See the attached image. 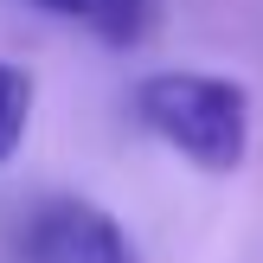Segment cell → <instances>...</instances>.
<instances>
[{
  "mask_svg": "<svg viewBox=\"0 0 263 263\" xmlns=\"http://www.w3.org/2000/svg\"><path fill=\"white\" fill-rule=\"evenodd\" d=\"M135 122L199 174H238L251 154V90L218 71H148L135 84Z\"/></svg>",
  "mask_w": 263,
  "mask_h": 263,
  "instance_id": "cell-1",
  "label": "cell"
},
{
  "mask_svg": "<svg viewBox=\"0 0 263 263\" xmlns=\"http://www.w3.org/2000/svg\"><path fill=\"white\" fill-rule=\"evenodd\" d=\"M26 122H32V77L20 64H0V167L20 154Z\"/></svg>",
  "mask_w": 263,
  "mask_h": 263,
  "instance_id": "cell-4",
  "label": "cell"
},
{
  "mask_svg": "<svg viewBox=\"0 0 263 263\" xmlns=\"http://www.w3.org/2000/svg\"><path fill=\"white\" fill-rule=\"evenodd\" d=\"M20 263H141V257L116 212L77 193H51L32 205L20 231Z\"/></svg>",
  "mask_w": 263,
  "mask_h": 263,
  "instance_id": "cell-2",
  "label": "cell"
},
{
  "mask_svg": "<svg viewBox=\"0 0 263 263\" xmlns=\"http://www.w3.org/2000/svg\"><path fill=\"white\" fill-rule=\"evenodd\" d=\"M64 26H84L103 45H141L154 32V0H26Z\"/></svg>",
  "mask_w": 263,
  "mask_h": 263,
  "instance_id": "cell-3",
  "label": "cell"
}]
</instances>
